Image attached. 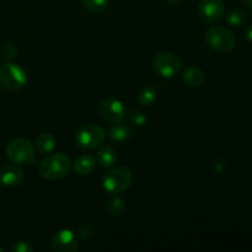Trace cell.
Returning <instances> with one entry per match:
<instances>
[{
  "instance_id": "6da1fadb",
  "label": "cell",
  "mask_w": 252,
  "mask_h": 252,
  "mask_svg": "<svg viewBox=\"0 0 252 252\" xmlns=\"http://www.w3.org/2000/svg\"><path fill=\"white\" fill-rule=\"evenodd\" d=\"M73 162L70 158L63 153H57L47 157L41 161L38 171L42 177L47 180H59L65 177L70 172Z\"/></svg>"
},
{
  "instance_id": "7a4b0ae2",
  "label": "cell",
  "mask_w": 252,
  "mask_h": 252,
  "mask_svg": "<svg viewBox=\"0 0 252 252\" xmlns=\"http://www.w3.org/2000/svg\"><path fill=\"white\" fill-rule=\"evenodd\" d=\"M133 180L132 171L126 166H117L106 172L102 177V187L111 194H117L126 191Z\"/></svg>"
},
{
  "instance_id": "3957f363",
  "label": "cell",
  "mask_w": 252,
  "mask_h": 252,
  "mask_svg": "<svg viewBox=\"0 0 252 252\" xmlns=\"http://www.w3.org/2000/svg\"><path fill=\"white\" fill-rule=\"evenodd\" d=\"M204 38L211 48L218 52L231 51L236 44V38L233 32L221 26H213L207 30Z\"/></svg>"
},
{
  "instance_id": "277c9868",
  "label": "cell",
  "mask_w": 252,
  "mask_h": 252,
  "mask_svg": "<svg viewBox=\"0 0 252 252\" xmlns=\"http://www.w3.org/2000/svg\"><path fill=\"white\" fill-rule=\"evenodd\" d=\"M6 157L15 164H34V148L25 138L12 139L6 145Z\"/></svg>"
},
{
  "instance_id": "5b68a950",
  "label": "cell",
  "mask_w": 252,
  "mask_h": 252,
  "mask_svg": "<svg viewBox=\"0 0 252 252\" xmlns=\"http://www.w3.org/2000/svg\"><path fill=\"white\" fill-rule=\"evenodd\" d=\"M105 140V132L100 126L88 123L81 126L75 134V142L83 149L93 150L101 147Z\"/></svg>"
},
{
  "instance_id": "8992f818",
  "label": "cell",
  "mask_w": 252,
  "mask_h": 252,
  "mask_svg": "<svg viewBox=\"0 0 252 252\" xmlns=\"http://www.w3.org/2000/svg\"><path fill=\"white\" fill-rule=\"evenodd\" d=\"M27 83V74L20 65L6 63L0 68V84L10 91H16L24 88Z\"/></svg>"
},
{
  "instance_id": "52a82bcc",
  "label": "cell",
  "mask_w": 252,
  "mask_h": 252,
  "mask_svg": "<svg viewBox=\"0 0 252 252\" xmlns=\"http://www.w3.org/2000/svg\"><path fill=\"white\" fill-rule=\"evenodd\" d=\"M155 71L164 78H171L181 69V61L179 57L171 52L159 53L153 61Z\"/></svg>"
},
{
  "instance_id": "ba28073f",
  "label": "cell",
  "mask_w": 252,
  "mask_h": 252,
  "mask_svg": "<svg viewBox=\"0 0 252 252\" xmlns=\"http://www.w3.org/2000/svg\"><path fill=\"white\" fill-rule=\"evenodd\" d=\"M97 111L102 120L110 123H118L126 117V108L120 100L105 98L97 106Z\"/></svg>"
},
{
  "instance_id": "9c48e42d",
  "label": "cell",
  "mask_w": 252,
  "mask_h": 252,
  "mask_svg": "<svg viewBox=\"0 0 252 252\" xmlns=\"http://www.w3.org/2000/svg\"><path fill=\"white\" fill-rule=\"evenodd\" d=\"M198 16L206 22H218L225 15V5L221 0H201L197 6Z\"/></svg>"
},
{
  "instance_id": "30bf717a",
  "label": "cell",
  "mask_w": 252,
  "mask_h": 252,
  "mask_svg": "<svg viewBox=\"0 0 252 252\" xmlns=\"http://www.w3.org/2000/svg\"><path fill=\"white\" fill-rule=\"evenodd\" d=\"M78 236L74 231L59 230L51 240V250L53 252H74L78 250Z\"/></svg>"
},
{
  "instance_id": "8fae6325",
  "label": "cell",
  "mask_w": 252,
  "mask_h": 252,
  "mask_svg": "<svg viewBox=\"0 0 252 252\" xmlns=\"http://www.w3.org/2000/svg\"><path fill=\"white\" fill-rule=\"evenodd\" d=\"M25 179L24 170L17 165H7L0 170V181L1 185L9 187L19 186Z\"/></svg>"
},
{
  "instance_id": "7c38bea8",
  "label": "cell",
  "mask_w": 252,
  "mask_h": 252,
  "mask_svg": "<svg viewBox=\"0 0 252 252\" xmlns=\"http://www.w3.org/2000/svg\"><path fill=\"white\" fill-rule=\"evenodd\" d=\"M96 167V159L91 155H81L74 162V171L76 174L81 175V176H85V175L91 174V172L95 170Z\"/></svg>"
},
{
  "instance_id": "4fadbf2b",
  "label": "cell",
  "mask_w": 252,
  "mask_h": 252,
  "mask_svg": "<svg viewBox=\"0 0 252 252\" xmlns=\"http://www.w3.org/2000/svg\"><path fill=\"white\" fill-rule=\"evenodd\" d=\"M185 83L191 88H199L204 84L206 81V74L197 68H189L185 70L184 76H182Z\"/></svg>"
},
{
  "instance_id": "5bb4252c",
  "label": "cell",
  "mask_w": 252,
  "mask_h": 252,
  "mask_svg": "<svg viewBox=\"0 0 252 252\" xmlns=\"http://www.w3.org/2000/svg\"><path fill=\"white\" fill-rule=\"evenodd\" d=\"M56 148V138L51 133H42L36 139V149L39 154H51Z\"/></svg>"
},
{
  "instance_id": "9a60e30c",
  "label": "cell",
  "mask_w": 252,
  "mask_h": 252,
  "mask_svg": "<svg viewBox=\"0 0 252 252\" xmlns=\"http://www.w3.org/2000/svg\"><path fill=\"white\" fill-rule=\"evenodd\" d=\"M97 162L102 167H112L117 162V153L111 147H102L97 153Z\"/></svg>"
},
{
  "instance_id": "2e32d148",
  "label": "cell",
  "mask_w": 252,
  "mask_h": 252,
  "mask_svg": "<svg viewBox=\"0 0 252 252\" xmlns=\"http://www.w3.org/2000/svg\"><path fill=\"white\" fill-rule=\"evenodd\" d=\"M108 137L115 142H125L130 137V129L121 122L112 123L108 129Z\"/></svg>"
},
{
  "instance_id": "e0dca14e",
  "label": "cell",
  "mask_w": 252,
  "mask_h": 252,
  "mask_svg": "<svg viewBox=\"0 0 252 252\" xmlns=\"http://www.w3.org/2000/svg\"><path fill=\"white\" fill-rule=\"evenodd\" d=\"M106 211L110 216L120 217L126 212V203L120 197H113L106 203Z\"/></svg>"
},
{
  "instance_id": "ac0fdd59",
  "label": "cell",
  "mask_w": 252,
  "mask_h": 252,
  "mask_svg": "<svg viewBox=\"0 0 252 252\" xmlns=\"http://www.w3.org/2000/svg\"><path fill=\"white\" fill-rule=\"evenodd\" d=\"M246 20V12L240 7H235L231 9L230 11L226 14V22L233 27H240L241 25L245 22Z\"/></svg>"
},
{
  "instance_id": "d6986e66",
  "label": "cell",
  "mask_w": 252,
  "mask_h": 252,
  "mask_svg": "<svg viewBox=\"0 0 252 252\" xmlns=\"http://www.w3.org/2000/svg\"><path fill=\"white\" fill-rule=\"evenodd\" d=\"M139 102L144 106H150L154 103V101L157 100V89L149 84V85H145L144 88L140 90L139 93Z\"/></svg>"
},
{
  "instance_id": "ffe728a7",
  "label": "cell",
  "mask_w": 252,
  "mask_h": 252,
  "mask_svg": "<svg viewBox=\"0 0 252 252\" xmlns=\"http://www.w3.org/2000/svg\"><path fill=\"white\" fill-rule=\"evenodd\" d=\"M83 6L93 14H101L108 9V0H81Z\"/></svg>"
},
{
  "instance_id": "44dd1931",
  "label": "cell",
  "mask_w": 252,
  "mask_h": 252,
  "mask_svg": "<svg viewBox=\"0 0 252 252\" xmlns=\"http://www.w3.org/2000/svg\"><path fill=\"white\" fill-rule=\"evenodd\" d=\"M128 121L137 127H142L147 122V117L140 111H132V112L128 113Z\"/></svg>"
},
{
  "instance_id": "7402d4cb",
  "label": "cell",
  "mask_w": 252,
  "mask_h": 252,
  "mask_svg": "<svg viewBox=\"0 0 252 252\" xmlns=\"http://www.w3.org/2000/svg\"><path fill=\"white\" fill-rule=\"evenodd\" d=\"M16 54H17V49L12 43H6L2 46L1 57L5 59V61L7 62L12 61V59L16 57Z\"/></svg>"
},
{
  "instance_id": "603a6c76",
  "label": "cell",
  "mask_w": 252,
  "mask_h": 252,
  "mask_svg": "<svg viewBox=\"0 0 252 252\" xmlns=\"http://www.w3.org/2000/svg\"><path fill=\"white\" fill-rule=\"evenodd\" d=\"M75 234L79 239H81V240H88V239H90L91 236H93L94 230L90 225H86V224H84V225L79 226Z\"/></svg>"
},
{
  "instance_id": "cb8c5ba5",
  "label": "cell",
  "mask_w": 252,
  "mask_h": 252,
  "mask_svg": "<svg viewBox=\"0 0 252 252\" xmlns=\"http://www.w3.org/2000/svg\"><path fill=\"white\" fill-rule=\"evenodd\" d=\"M11 251L14 252H32L33 251V246L29 243V241H17L14 246L11 248Z\"/></svg>"
},
{
  "instance_id": "d4e9b609",
  "label": "cell",
  "mask_w": 252,
  "mask_h": 252,
  "mask_svg": "<svg viewBox=\"0 0 252 252\" xmlns=\"http://www.w3.org/2000/svg\"><path fill=\"white\" fill-rule=\"evenodd\" d=\"M245 36H246V39H248L249 42H251V43H252V26L248 27V29H246Z\"/></svg>"
},
{
  "instance_id": "484cf974",
  "label": "cell",
  "mask_w": 252,
  "mask_h": 252,
  "mask_svg": "<svg viewBox=\"0 0 252 252\" xmlns=\"http://www.w3.org/2000/svg\"><path fill=\"white\" fill-rule=\"evenodd\" d=\"M241 1H243L246 6H249L250 9H252V0H241Z\"/></svg>"
},
{
  "instance_id": "4316f807",
  "label": "cell",
  "mask_w": 252,
  "mask_h": 252,
  "mask_svg": "<svg viewBox=\"0 0 252 252\" xmlns=\"http://www.w3.org/2000/svg\"><path fill=\"white\" fill-rule=\"evenodd\" d=\"M184 0H167V2H170V4L172 5H176V4H180V2H182Z\"/></svg>"
},
{
  "instance_id": "83f0119b",
  "label": "cell",
  "mask_w": 252,
  "mask_h": 252,
  "mask_svg": "<svg viewBox=\"0 0 252 252\" xmlns=\"http://www.w3.org/2000/svg\"><path fill=\"white\" fill-rule=\"evenodd\" d=\"M0 251H4V249H1V248H0Z\"/></svg>"
},
{
  "instance_id": "f1b7e54d",
  "label": "cell",
  "mask_w": 252,
  "mask_h": 252,
  "mask_svg": "<svg viewBox=\"0 0 252 252\" xmlns=\"http://www.w3.org/2000/svg\"><path fill=\"white\" fill-rule=\"evenodd\" d=\"M0 186H1V181H0Z\"/></svg>"
}]
</instances>
